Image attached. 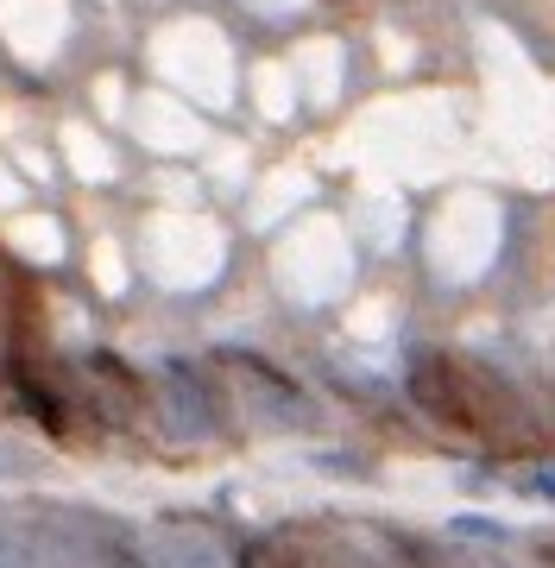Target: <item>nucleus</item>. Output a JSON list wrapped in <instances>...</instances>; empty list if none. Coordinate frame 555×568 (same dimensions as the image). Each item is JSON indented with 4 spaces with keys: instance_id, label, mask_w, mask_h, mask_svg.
<instances>
[{
    "instance_id": "4",
    "label": "nucleus",
    "mask_w": 555,
    "mask_h": 568,
    "mask_svg": "<svg viewBox=\"0 0 555 568\" xmlns=\"http://www.w3.org/2000/svg\"><path fill=\"white\" fill-rule=\"evenodd\" d=\"M83 537H89L95 568H158V556H152V549H145L126 525H114V518H89Z\"/></svg>"
},
{
    "instance_id": "2",
    "label": "nucleus",
    "mask_w": 555,
    "mask_h": 568,
    "mask_svg": "<svg viewBox=\"0 0 555 568\" xmlns=\"http://www.w3.org/2000/svg\"><path fill=\"white\" fill-rule=\"evenodd\" d=\"M158 386H165V405H171V424L184 429V436H196V443H208V436H222L227 417H222V392H215V379H208L196 361H177L171 354L165 366H158Z\"/></svg>"
},
{
    "instance_id": "9",
    "label": "nucleus",
    "mask_w": 555,
    "mask_h": 568,
    "mask_svg": "<svg viewBox=\"0 0 555 568\" xmlns=\"http://www.w3.org/2000/svg\"><path fill=\"white\" fill-rule=\"evenodd\" d=\"M0 568H32V549H25L7 525H0Z\"/></svg>"
},
{
    "instance_id": "3",
    "label": "nucleus",
    "mask_w": 555,
    "mask_h": 568,
    "mask_svg": "<svg viewBox=\"0 0 555 568\" xmlns=\"http://www.w3.org/2000/svg\"><path fill=\"white\" fill-rule=\"evenodd\" d=\"M222 361H227V373L240 379V392L266 410L271 424H285V429L309 424V398H304V386H297L290 373H278V366L259 361V354H222Z\"/></svg>"
},
{
    "instance_id": "8",
    "label": "nucleus",
    "mask_w": 555,
    "mask_h": 568,
    "mask_svg": "<svg viewBox=\"0 0 555 568\" xmlns=\"http://www.w3.org/2000/svg\"><path fill=\"white\" fill-rule=\"evenodd\" d=\"M524 493H531V499H549V506H555V462L531 467V474H524Z\"/></svg>"
},
{
    "instance_id": "1",
    "label": "nucleus",
    "mask_w": 555,
    "mask_h": 568,
    "mask_svg": "<svg viewBox=\"0 0 555 568\" xmlns=\"http://www.w3.org/2000/svg\"><path fill=\"white\" fill-rule=\"evenodd\" d=\"M404 392H411V405L430 417V424L442 429H461V436H480V410H473L467 398V379H461V366L449 361V354H411V366H404Z\"/></svg>"
},
{
    "instance_id": "7",
    "label": "nucleus",
    "mask_w": 555,
    "mask_h": 568,
    "mask_svg": "<svg viewBox=\"0 0 555 568\" xmlns=\"http://www.w3.org/2000/svg\"><path fill=\"white\" fill-rule=\"evenodd\" d=\"M454 537H480V544H512V530L493 525V518H473V511H461L454 518Z\"/></svg>"
},
{
    "instance_id": "6",
    "label": "nucleus",
    "mask_w": 555,
    "mask_h": 568,
    "mask_svg": "<svg viewBox=\"0 0 555 568\" xmlns=\"http://www.w3.org/2000/svg\"><path fill=\"white\" fill-rule=\"evenodd\" d=\"M240 568H304V562L278 537H253V544H240Z\"/></svg>"
},
{
    "instance_id": "5",
    "label": "nucleus",
    "mask_w": 555,
    "mask_h": 568,
    "mask_svg": "<svg viewBox=\"0 0 555 568\" xmlns=\"http://www.w3.org/2000/svg\"><path fill=\"white\" fill-rule=\"evenodd\" d=\"M158 568H215V556H208V544L196 537V530L184 525H165V537H158Z\"/></svg>"
},
{
    "instance_id": "10",
    "label": "nucleus",
    "mask_w": 555,
    "mask_h": 568,
    "mask_svg": "<svg viewBox=\"0 0 555 568\" xmlns=\"http://www.w3.org/2000/svg\"><path fill=\"white\" fill-rule=\"evenodd\" d=\"M0 480H32V462L13 443H0Z\"/></svg>"
},
{
    "instance_id": "11",
    "label": "nucleus",
    "mask_w": 555,
    "mask_h": 568,
    "mask_svg": "<svg viewBox=\"0 0 555 568\" xmlns=\"http://www.w3.org/2000/svg\"><path fill=\"white\" fill-rule=\"evenodd\" d=\"M316 467H322V474H367L353 455H316Z\"/></svg>"
}]
</instances>
